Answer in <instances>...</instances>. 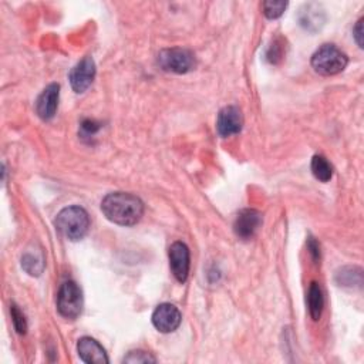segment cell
I'll return each mask as SVG.
<instances>
[{
	"label": "cell",
	"mask_w": 364,
	"mask_h": 364,
	"mask_svg": "<svg viewBox=\"0 0 364 364\" xmlns=\"http://www.w3.org/2000/svg\"><path fill=\"white\" fill-rule=\"evenodd\" d=\"M156 358L154 355H151L146 351L142 350H134L129 351L124 358L122 363H155Z\"/></svg>",
	"instance_id": "obj_19"
},
{
	"label": "cell",
	"mask_w": 364,
	"mask_h": 364,
	"mask_svg": "<svg viewBox=\"0 0 364 364\" xmlns=\"http://www.w3.org/2000/svg\"><path fill=\"white\" fill-rule=\"evenodd\" d=\"M77 351L87 364H107L109 361L102 346L91 337H81L77 343Z\"/></svg>",
	"instance_id": "obj_12"
},
{
	"label": "cell",
	"mask_w": 364,
	"mask_h": 364,
	"mask_svg": "<svg viewBox=\"0 0 364 364\" xmlns=\"http://www.w3.org/2000/svg\"><path fill=\"white\" fill-rule=\"evenodd\" d=\"M287 7V3L286 1H273V0H267V1H263L262 3V10H263V14L273 20V18H277L283 14L284 9Z\"/></svg>",
	"instance_id": "obj_17"
},
{
	"label": "cell",
	"mask_w": 364,
	"mask_h": 364,
	"mask_svg": "<svg viewBox=\"0 0 364 364\" xmlns=\"http://www.w3.org/2000/svg\"><path fill=\"white\" fill-rule=\"evenodd\" d=\"M58 95H60V85L54 82L47 85L43 90V92L38 95L36 102V111L41 119L48 121L54 117L58 105Z\"/></svg>",
	"instance_id": "obj_11"
},
{
	"label": "cell",
	"mask_w": 364,
	"mask_h": 364,
	"mask_svg": "<svg viewBox=\"0 0 364 364\" xmlns=\"http://www.w3.org/2000/svg\"><path fill=\"white\" fill-rule=\"evenodd\" d=\"M311 172L320 182H328L333 176V166L323 155H314L311 159Z\"/></svg>",
	"instance_id": "obj_14"
},
{
	"label": "cell",
	"mask_w": 364,
	"mask_h": 364,
	"mask_svg": "<svg viewBox=\"0 0 364 364\" xmlns=\"http://www.w3.org/2000/svg\"><path fill=\"white\" fill-rule=\"evenodd\" d=\"M242 125H243V118L237 107L228 105L219 111L218 119H216V129L220 136L226 138L237 134L242 129Z\"/></svg>",
	"instance_id": "obj_10"
},
{
	"label": "cell",
	"mask_w": 364,
	"mask_h": 364,
	"mask_svg": "<svg viewBox=\"0 0 364 364\" xmlns=\"http://www.w3.org/2000/svg\"><path fill=\"white\" fill-rule=\"evenodd\" d=\"M354 38H355V41H357V44H358V47L360 48H363L364 46V41H363V18H360L358 21H357V24H355V27H354Z\"/></svg>",
	"instance_id": "obj_23"
},
{
	"label": "cell",
	"mask_w": 364,
	"mask_h": 364,
	"mask_svg": "<svg viewBox=\"0 0 364 364\" xmlns=\"http://www.w3.org/2000/svg\"><path fill=\"white\" fill-rule=\"evenodd\" d=\"M307 306H309V313L310 317L313 320H318L321 317L323 313V307H324V299H323V293L320 286L313 282L309 287V293H307Z\"/></svg>",
	"instance_id": "obj_13"
},
{
	"label": "cell",
	"mask_w": 364,
	"mask_h": 364,
	"mask_svg": "<svg viewBox=\"0 0 364 364\" xmlns=\"http://www.w3.org/2000/svg\"><path fill=\"white\" fill-rule=\"evenodd\" d=\"M336 280L340 286H350V287L358 286V287H361V283H363L361 269H358V267H344L337 273Z\"/></svg>",
	"instance_id": "obj_15"
},
{
	"label": "cell",
	"mask_w": 364,
	"mask_h": 364,
	"mask_svg": "<svg viewBox=\"0 0 364 364\" xmlns=\"http://www.w3.org/2000/svg\"><path fill=\"white\" fill-rule=\"evenodd\" d=\"M10 313H11V320L14 324V328L18 334H24L27 331V321H26V316L24 313L18 309V306L11 304L10 307Z\"/></svg>",
	"instance_id": "obj_18"
},
{
	"label": "cell",
	"mask_w": 364,
	"mask_h": 364,
	"mask_svg": "<svg viewBox=\"0 0 364 364\" xmlns=\"http://www.w3.org/2000/svg\"><path fill=\"white\" fill-rule=\"evenodd\" d=\"M280 58H282L280 44L274 43L273 46H270V48H269V51H267V60H269L272 64H276Z\"/></svg>",
	"instance_id": "obj_20"
},
{
	"label": "cell",
	"mask_w": 364,
	"mask_h": 364,
	"mask_svg": "<svg viewBox=\"0 0 364 364\" xmlns=\"http://www.w3.org/2000/svg\"><path fill=\"white\" fill-rule=\"evenodd\" d=\"M21 266L23 269L31 274V276H38L41 272H43V267H44V263L41 259H38L36 255H31V253H26L23 257H21Z\"/></svg>",
	"instance_id": "obj_16"
},
{
	"label": "cell",
	"mask_w": 364,
	"mask_h": 364,
	"mask_svg": "<svg viewBox=\"0 0 364 364\" xmlns=\"http://www.w3.org/2000/svg\"><path fill=\"white\" fill-rule=\"evenodd\" d=\"M307 249H309V252H310L313 260H314V262H318V260H320V246H318V243H317L313 237L309 239V242H307Z\"/></svg>",
	"instance_id": "obj_22"
},
{
	"label": "cell",
	"mask_w": 364,
	"mask_h": 364,
	"mask_svg": "<svg viewBox=\"0 0 364 364\" xmlns=\"http://www.w3.org/2000/svg\"><path fill=\"white\" fill-rule=\"evenodd\" d=\"M182 321L179 309L171 303H162L155 307L152 313V324L161 333L175 331Z\"/></svg>",
	"instance_id": "obj_7"
},
{
	"label": "cell",
	"mask_w": 364,
	"mask_h": 364,
	"mask_svg": "<svg viewBox=\"0 0 364 364\" xmlns=\"http://www.w3.org/2000/svg\"><path fill=\"white\" fill-rule=\"evenodd\" d=\"M158 64L164 71L185 74L195 68L196 60L191 50L173 47V48H164L159 51Z\"/></svg>",
	"instance_id": "obj_4"
},
{
	"label": "cell",
	"mask_w": 364,
	"mask_h": 364,
	"mask_svg": "<svg viewBox=\"0 0 364 364\" xmlns=\"http://www.w3.org/2000/svg\"><path fill=\"white\" fill-rule=\"evenodd\" d=\"M347 55L334 44H323L311 55V67L321 75H334L347 67Z\"/></svg>",
	"instance_id": "obj_3"
},
{
	"label": "cell",
	"mask_w": 364,
	"mask_h": 364,
	"mask_svg": "<svg viewBox=\"0 0 364 364\" xmlns=\"http://www.w3.org/2000/svg\"><path fill=\"white\" fill-rule=\"evenodd\" d=\"M94 77H95V64L90 55L80 60L73 67V70L70 71V75H68L71 88L78 94L84 92L91 85Z\"/></svg>",
	"instance_id": "obj_8"
},
{
	"label": "cell",
	"mask_w": 364,
	"mask_h": 364,
	"mask_svg": "<svg viewBox=\"0 0 364 364\" xmlns=\"http://www.w3.org/2000/svg\"><path fill=\"white\" fill-rule=\"evenodd\" d=\"M57 230L68 240H81L90 228V218L81 206H67L55 218Z\"/></svg>",
	"instance_id": "obj_2"
},
{
	"label": "cell",
	"mask_w": 364,
	"mask_h": 364,
	"mask_svg": "<svg viewBox=\"0 0 364 364\" xmlns=\"http://www.w3.org/2000/svg\"><path fill=\"white\" fill-rule=\"evenodd\" d=\"M169 257V266L172 270V274L179 283H185L189 274V266H191V256L189 249L183 242H173L169 246L168 250Z\"/></svg>",
	"instance_id": "obj_6"
},
{
	"label": "cell",
	"mask_w": 364,
	"mask_h": 364,
	"mask_svg": "<svg viewBox=\"0 0 364 364\" xmlns=\"http://www.w3.org/2000/svg\"><path fill=\"white\" fill-rule=\"evenodd\" d=\"M57 310L64 318L74 320L82 310V293L73 280L64 282L57 294Z\"/></svg>",
	"instance_id": "obj_5"
},
{
	"label": "cell",
	"mask_w": 364,
	"mask_h": 364,
	"mask_svg": "<svg viewBox=\"0 0 364 364\" xmlns=\"http://www.w3.org/2000/svg\"><path fill=\"white\" fill-rule=\"evenodd\" d=\"M101 210L109 222L121 226H132L141 220L144 203L132 193L112 192L102 199Z\"/></svg>",
	"instance_id": "obj_1"
},
{
	"label": "cell",
	"mask_w": 364,
	"mask_h": 364,
	"mask_svg": "<svg viewBox=\"0 0 364 364\" xmlns=\"http://www.w3.org/2000/svg\"><path fill=\"white\" fill-rule=\"evenodd\" d=\"M262 225V213L256 209H242L233 222V230L237 237L252 239Z\"/></svg>",
	"instance_id": "obj_9"
},
{
	"label": "cell",
	"mask_w": 364,
	"mask_h": 364,
	"mask_svg": "<svg viewBox=\"0 0 364 364\" xmlns=\"http://www.w3.org/2000/svg\"><path fill=\"white\" fill-rule=\"evenodd\" d=\"M98 124H95L94 121H91V119H85V121H82V124H81V131H82V134L85 135V136H91V135H94L97 131H98Z\"/></svg>",
	"instance_id": "obj_21"
}]
</instances>
